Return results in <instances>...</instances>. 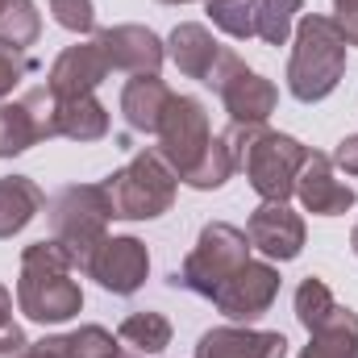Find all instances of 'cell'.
Returning <instances> with one entry per match:
<instances>
[{"instance_id": "cell-1", "label": "cell", "mask_w": 358, "mask_h": 358, "mask_svg": "<svg viewBox=\"0 0 358 358\" xmlns=\"http://www.w3.org/2000/svg\"><path fill=\"white\" fill-rule=\"evenodd\" d=\"M76 259L59 238H42L25 246L21 279H17V304L38 325H63L84 308V287L71 279Z\"/></svg>"}, {"instance_id": "cell-2", "label": "cell", "mask_w": 358, "mask_h": 358, "mask_svg": "<svg viewBox=\"0 0 358 358\" xmlns=\"http://www.w3.org/2000/svg\"><path fill=\"white\" fill-rule=\"evenodd\" d=\"M225 146L234 155V167L246 171L250 187L263 196V200H279L287 204L296 196V179H300V167L308 163V146L296 142L292 134H275L267 125H242L234 121L225 134Z\"/></svg>"}, {"instance_id": "cell-3", "label": "cell", "mask_w": 358, "mask_h": 358, "mask_svg": "<svg viewBox=\"0 0 358 358\" xmlns=\"http://www.w3.org/2000/svg\"><path fill=\"white\" fill-rule=\"evenodd\" d=\"M342 76H346V38L338 21L325 13L300 17L287 63V92L300 104H317L342 84Z\"/></svg>"}, {"instance_id": "cell-4", "label": "cell", "mask_w": 358, "mask_h": 358, "mask_svg": "<svg viewBox=\"0 0 358 358\" xmlns=\"http://www.w3.org/2000/svg\"><path fill=\"white\" fill-rule=\"evenodd\" d=\"M176 187L179 179L163 163L159 150H138L121 171H113L104 179L113 217H121V221H155V217H163L176 204Z\"/></svg>"}, {"instance_id": "cell-5", "label": "cell", "mask_w": 358, "mask_h": 358, "mask_svg": "<svg viewBox=\"0 0 358 358\" xmlns=\"http://www.w3.org/2000/svg\"><path fill=\"white\" fill-rule=\"evenodd\" d=\"M108 221H113V204H108L104 183H71L50 204V229L71 250L80 271L88 267L96 246L108 238Z\"/></svg>"}, {"instance_id": "cell-6", "label": "cell", "mask_w": 358, "mask_h": 358, "mask_svg": "<svg viewBox=\"0 0 358 358\" xmlns=\"http://www.w3.org/2000/svg\"><path fill=\"white\" fill-rule=\"evenodd\" d=\"M250 250L255 246H250L246 229H238L229 221H213V225L200 229V242L192 246V255L183 259V267L176 271L171 283L204 296V300H213V292L250 259Z\"/></svg>"}, {"instance_id": "cell-7", "label": "cell", "mask_w": 358, "mask_h": 358, "mask_svg": "<svg viewBox=\"0 0 358 358\" xmlns=\"http://www.w3.org/2000/svg\"><path fill=\"white\" fill-rule=\"evenodd\" d=\"M204 84L221 96L229 121H242V125H267V117L279 104L275 84L267 76L250 71L234 50H221V59H217V67H213V76Z\"/></svg>"}, {"instance_id": "cell-8", "label": "cell", "mask_w": 358, "mask_h": 358, "mask_svg": "<svg viewBox=\"0 0 358 358\" xmlns=\"http://www.w3.org/2000/svg\"><path fill=\"white\" fill-rule=\"evenodd\" d=\"M155 138H159L163 163H167V167L176 171V179L183 183V176L204 159V150H208V142H213V125H208L204 100H196V96H176Z\"/></svg>"}, {"instance_id": "cell-9", "label": "cell", "mask_w": 358, "mask_h": 358, "mask_svg": "<svg viewBox=\"0 0 358 358\" xmlns=\"http://www.w3.org/2000/svg\"><path fill=\"white\" fill-rule=\"evenodd\" d=\"M275 296H279V271L271 267V263L246 259L242 267L213 292V304L229 321H255V317H263L275 304Z\"/></svg>"}, {"instance_id": "cell-10", "label": "cell", "mask_w": 358, "mask_h": 358, "mask_svg": "<svg viewBox=\"0 0 358 358\" xmlns=\"http://www.w3.org/2000/svg\"><path fill=\"white\" fill-rule=\"evenodd\" d=\"M84 271H88L104 292H113V296H134V292L146 283V275H150V250H146V242H138V238H129V234L104 238Z\"/></svg>"}, {"instance_id": "cell-11", "label": "cell", "mask_w": 358, "mask_h": 358, "mask_svg": "<svg viewBox=\"0 0 358 358\" xmlns=\"http://www.w3.org/2000/svg\"><path fill=\"white\" fill-rule=\"evenodd\" d=\"M246 238L271 263H292L304 250V221L296 208H287L279 200H263L246 221Z\"/></svg>"}, {"instance_id": "cell-12", "label": "cell", "mask_w": 358, "mask_h": 358, "mask_svg": "<svg viewBox=\"0 0 358 358\" xmlns=\"http://www.w3.org/2000/svg\"><path fill=\"white\" fill-rule=\"evenodd\" d=\"M108 71H113V67H108V55L100 50L96 38H92V42H76V46H67V50L50 63L46 88H50V96H59V100L92 96V92L108 80Z\"/></svg>"}, {"instance_id": "cell-13", "label": "cell", "mask_w": 358, "mask_h": 358, "mask_svg": "<svg viewBox=\"0 0 358 358\" xmlns=\"http://www.w3.org/2000/svg\"><path fill=\"white\" fill-rule=\"evenodd\" d=\"M96 42L108 55V67L129 76H159L167 59V42L146 25H113V29H100Z\"/></svg>"}, {"instance_id": "cell-14", "label": "cell", "mask_w": 358, "mask_h": 358, "mask_svg": "<svg viewBox=\"0 0 358 358\" xmlns=\"http://www.w3.org/2000/svg\"><path fill=\"white\" fill-rule=\"evenodd\" d=\"M296 196L304 204V213L313 217H342L355 208V187L338 179V167L329 155L313 150L308 163L300 167V179H296Z\"/></svg>"}, {"instance_id": "cell-15", "label": "cell", "mask_w": 358, "mask_h": 358, "mask_svg": "<svg viewBox=\"0 0 358 358\" xmlns=\"http://www.w3.org/2000/svg\"><path fill=\"white\" fill-rule=\"evenodd\" d=\"M196 358H287V338L279 329L221 325V329L200 334Z\"/></svg>"}, {"instance_id": "cell-16", "label": "cell", "mask_w": 358, "mask_h": 358, "mask_svg": "<svg viewBox=\"0 0 358 358\" xmlns=\"http://www.w3.org/2000/svg\"><path fill=\"white\" fill-rule=\"evenodd\" d=\"M176 92L167 88L159 76H134L121 88V117L134 134H159L167 108H171Z\"/></svg>"}, {"instance_id": "cell-17", "label": "cell", "mask_w": 358, "mask_h": 358, "mask_svg": "<svg viewBox=\"0 0 358 358\" xmlns=\"http://www.w3.org/2000/svg\"><path fill=\"white\" fill-rule=\"evenodd\" d=\"M221 50H225V46H221L200 21H179L176 29H171V38H167V55H171V63H176L187 80H200V84L213 76Z\"/></svg>"}, {"instance_id": "cell-18", "label": "cell", "mask_w": 358, "mask_h": 358, "mask_svg": "<svg viewBox=\"0 0 358 358\" xmlns=\"http://www.w3.org/2000/svg\"><path fill=\"white\" fill-rule=\"evenodd\" d=\"M46 208L42 187L29 176H4L0 179V242L17 238L38 213Z\"/></svg>"}, {"instance_id": "cell-19", "label": "cell", "mask_w": 358, "mask_h": 358, "mask_svg": "<svg viewBox=\"0 0 358 358\" xmlns=\"http://www.w3.org/2000/svg\"><path fill=\"white\" fill-rule=\"evenodd\" d=\"M300 358H358V313L338 304L317 329H308Z\"/></svg>"}, {"instance_id": "cell-20", "label": "cell", "mask_w": 358, "mask_h": 358, "mask_svg": "<svg viewBox=\"0 0 358 358\" xmlns=\"http://www.w3.org/2000/svg\"><path fill=\"white\" fill-rule=\"evenodd\" d=\"M55 100H59V96H55ZM55 125H59V138H71V142H100V138L108 134V108H104L96 96L59 100Z\"/></svg>"}, {"instance_id": "cell-21", "label": "cell", "mask_w": 358, "mask_h": 358, "mask_svg": "<svg viewBox=\"0 0 358 358\" xmlns=\"http://www.w3.org/2000/svg\"><path fill=\"white\" fill-rule=\"evenodd\" d=\"M117 338H121L125 346H134L138 355H159V350L171 346V321H167L163 313L142 308V313H129V317L121 321Z\"/></svg>"}, {"instance_id": "cell-22", "label": "cell", "mask_w": 358, "mask_h": 358, "mask_svg": "<svg viewBox=\"0 0 358 358\" xmlns=\"http://www.w3.org/2000/svg\"><path fill=\"white\" fill-rule=\"evenodd\" d=\"M42 34V17H38V4L34 0H4L0 8V46L8 50H29Z\"/></svg>"}, {"instance_id": "cell-23", "label": "cell", "mask_w": 358, "mask_h": 358, "mask_svg": "<svg viewBox=\"0 0 358 358\" xmlns=\"http://www.w3.org/2000/svg\"><path fill=\"white\" fill-rule=\"evenodd\" d=\"M38 125H34V113L25 108V100H0V159H17L25 155L29 146H38Z\"/></svg>"}, {"instance_id": "cell-24", "label": "cell", "mask_w": 358, "mask_h": 358, "mask_svg": "<svg viewBox=\"0 0 358 358\" xmlns=\"http://www.w3.org/2000/svg\"><path fill=\"white\" fill-rule=\"evenodd\" d=\"M255 4V38L267 46H283L292 38V21L304 8V0H250Z\"/></svg>"}, {"instance_id": "cell-25", "label": "cell", "mask_w": 358, "mask_h": 358, "mask_svg": "<svg viewBox=\"0 0 358 358\" xmlns=\"http://www.w3.org/2000/svg\"><path fill=\"white\" fill-rule=\"evenodd\" d=\"M238 167H234V155H229V146H225V138H213L208 142V150H204V159L183 176L187 187H196V192H213V187H221L225 179L234 176Z\"/></svg>"}, {"instance_id": "cell-26", "label": "cell", "mask_w": 358, "mask_h": 358, "mask_svg": "<svg viewBox=\"0 0 358 358\" xmlns=\"http://www.w3.org/2000/svg\"><path fill=\"white\" fill-rule=\"evenodd\" d=\"M334 308H338V300H334V292L325 287V279L308 275V279L296 287V317H300L304 329H317Z\"/></svg>"}, {"instance_id": "cell-27", "label": "cell", "mask_w": 358, "mask_h": 358, "mask_svg": "<svg viewBox=\"0 0 358 358\" xmlns=\"http://www.w3.org/2000/svg\"><path fill=\"white\" fill-rule=\"evenodd\" d=\"M208 17L217 29H225L238 42L255 38V4L250 0H217V4H208Z\"/></svg>"}, {"instance_id": "cell-28", "label": "cell", "mask_w": 358, "mask_h": 358, "mask_svg": "<svg viewBox=\"0 0 358 358\" xmlns=\"http://www.w3.org/2000/svg\"><path fill=\"white\" fill-rule=\"evenodd\" d=\"M71 346H76V358H121L117 338L104 325H80L71 334Z\"/></svg>"}, {"instance_id": "cell-29", "label": "cell", "mask_w": 358, "mask_h": 358, "mask_svg": "<svg viewBox=\"0 0 358 358\" xmlns=\"http://www.w3.org/2000/svg\"><path fill=\"white\" fill-rule=\"evenodd\" d=\"M50 13H55V21H59L63 29H71V34H92V25H96L92 0H50Z\"/></svg>"}, {"instance_id": "cell-30", "label": "cell", "mask_w": 358, "mask_h": 358, "mask_svg": "<svg viewBox=\"0 0 358 358\" xmlns=\"http://www.w3.org/2000/svg\"><path fill=\"white\" fill-rule=\"evenodd\" d=\"M34 71V63H29V55H21V50H8V46H0V100L4 96H13V88L25 80Z\"/></svg>"}, {"instance_id": "cell-31", "label": "cell", "mask_w": 358, "mask_h": 358, "mask_svg": "<svg viewBox=\"0 0 358 358\" xmlns=\"http://www.w3.org/2000/svg\"><path fill=\"white\" fill-rule=\"evenodd\" d=\"M21 358H76L71 346V334H55V338H42V342H29Z\"/></svg>"}, {"instance_id": "cell-32", "label": "cell", "mask_w": 358, "mask_h": 358, "mask_svg": "<svg viewBox=\"0 0 358 358\" xmlns=\"http://www.w3.org/2000/svg\"><path fill=\"white\" fill-rule=\"evenodd\" d=\"M334 167L346 171V176H358V134H350V138L338 142V150H334Z\"/></svg>"}, {"instance_id": "cell-33", "label": "cell", "mask_w": 358, "mask_h": 358, "mask_svg": "<svg viewBox=\"0 0 358 358\" xmlns=\"http://www.w3.org/2000/svg\"><path fill=\"white\" fill-rule=\"evenodd\" d=\"M25 346H29V342H25V334H21V325H17V321L0 329V358H21Z\"/></svg>"}, {"instance_id": "cell-34", "label": "cell", "mask_w": 358, "mask_h": 358, "mask_svg": "<svg viewBox=\"0 0 358 358\" xmlns=\"http://www.w3.org/2000/svg\"><path fill=\"white\" fill-rule=\"evenodd\" d=\"M338 29H342V38H346V46H358V4L355 8H338Z\"/></svg>"}, {"instance_id": "cell-35", "label": "cell", "mask_w": 358, "mask_h": 358, "mask_svg": "<svg viewBox=\"0 0 358 358\" xmlns=\"http://www.w3.org/2000/svg\"><path fill=\"white\" fill-rule=\"evenodd\" d=\"M4 325H13V292L0 283V329Z\"/></svg>"}, {"instance_id": "cell-36", "label": "cell", "mask_w": 358, "mask_h": 358, "mask_svg": "<svg viewBox=\"0 0 358 358\" xmlns=\"http://www.w3.org/2000/svg\"><path fill=\"white\" fill-rule=\"evenodd\" d=\"M334 4H338V8H355L358 0H334Z\"/></svg>"}, {"instance_id": "cell-37", "label": "cell", "mask_w": 358, "mask_h": 358, "mask_svg": "<svg viewBox=\"0 0 358 358\" xmlns=\"http://www.w3.org/2000/svg\"><path fill=\"white\" fill-rule=\"evenodd\" d=\"M350 250L358 255V225H355V234H350Z\"/></svg>"}, {"instance_id": "cell-38", "label": "cell", "mask_w": 358, "mask_h": 358, "mask_svg": "<svg viewBox=\"0 0 358 358\" xmlns=\"http://www.w3.org/2000/svg\"><path fill=\"white\" fill-rule=\"evenodd\" d=\"M159 4H192V0H159Z\"/></svg>"}, {"instance_id": "cell-39", "label": "cell", "mask_w": 358, "mask_h": 358, "mask_svg": "<svg viewBox=\"0 0 358 358\" xmlns=\"http://www.w3.org/2000/svg\"><path fill=\"white\" fill-rule=\"evenodd\" d=\"M121 358H146V355H121Z\"/></svg>"}, {"instance_id": "cell-40", "label": "cell", "mask_w": 358, "mask_h": 358, "mask_svg": "<svg viewBox=\"0 0 358 358\" xmlns=\"http://www.w3.org/2000/svg\"><path fill=\"white\" fill-rule=\"evenodd\" d=\"M204 4H217V0H204Z\"/></svg>"}, {"instance_id": "cell-41", "label": "cell", "mask_w": 358, "mask_h": 358, "mask_svg": "<svg viewBox=\"0 0 358 358\" xmlns=\"http://www.w3.org/2000/svg\"><path fill=\"white\" fill-rule=\"evenodd\" d=\"M0 8H4V0H0Z\"/></svg>"}]
</instances>
